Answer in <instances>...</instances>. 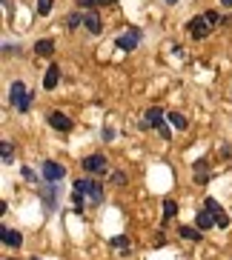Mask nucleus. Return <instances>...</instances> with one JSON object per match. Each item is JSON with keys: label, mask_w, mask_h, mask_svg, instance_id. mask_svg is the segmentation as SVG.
<instances>
[{"label": "nucleus", "mask_w": 232, "mask_h": 260, "mask_svg": "<svg viewBox=\"0 0 232 260\" xmlns=\"http://www.w3.org/2000/svg\"><path fill=\"white\" fill-rule=\"evenodd\" d=\"M181 237H186V240H201V229H192V226H181Z\"/></svg>", "instance_id": "a211bd4d"}, {"label": "nucleus", "mask_w": 232, "mask_h": 260, "mask_svg": "<svg viewBox=\"0 0 232 260\" xmlns=\"http://www.w3.org/2000/svg\"><path fill=\"white\" fill-rule=\"evenodd\" d=\"M9 103H12L17 112H26V109H29L32 94L26 92V86L20 83V80H15V83H12V89H9Z\"/></svg>", "instance_id": "7ed1b4c3"}, {"label": "nucleus", "mask_w": 232, "mask_h": 260, "mask_svg": "<svg viewBox=\"0 0 232 260\" xmlns=\"http://www.w3.org/2000/svg\"><path fill=\"white\" fill-rule=\"evenodd\" d=\"M80 23H83V15H69V20H66V26H69V29H77Z\"/></svg>", "instance_id": "5701e85b"}, {"label": "nucleus", "mask_w": 232, "mask_h": 260, "mask_svg": "<svg viewBox=\"0 0 232 260\" xmlns=\"http://www.w3.org/2000/svg\"><path fill=\"white\" fill-rule=\"evenodd\" d=\"M195 223H198V229H201V232H207V229H212V226H215V217H212V212H209V209H201V212L195 214Z\"/></svg>", "instance_id": "9b49d317"}, {"label": "nucleus", "mask_w": 232, "mask_h": 260, "mask_svg": "<svg viewBox=\"0 0 232 260\" xmlns=\"http://www.w3.org/2000/svg\"><path fill=\"white\" fill-rule=\"evenodd\" d=\"M40 172H43V177H46L49 183H57V180H63V177H66V169H63L61 163H54V160H46Z\"/></svg>", "instance_id": "0eeeda50"}, {"label": "nucleus", "mask_w": 232, "mask_h": 260, "mask_svg": "<svg viewBox=\"0 0 232 260\" xmlns=\"http://www.w3.org/2000/svg\"><path fill=\"white\" fill-rule=\"evenodd\" d=\"M0 149H3V160L12 163V143H9V140H3V143H0Z\"/></svg>", "instance_id": "4be33fe9"}, {"label": "nucleus", "mask_w": 232, "mask_h": 260, "mask_svg": "<svg viewBox=\"0 0 232 260\" xmlns=\"http://www.w3.org/2000/svg\"><path fill=\"white\" fill-rule=\"evenodd\" d=\"M215 23H221V15H218V12H207V15L192 17V20L186 23V31H189L195 40H204L209 31H212V26H215Z\"/></svg>", "instance_id": "f03ea898"}, {"label": "nucleus", "mask_w": 232, "mask_h": 260, "mask_svg": "<svg viewBox=\"0 0 232 260\" xmlns=\"http://www.w3.org/2000/svg\"><path fill=\"white\" fill-rule=\"evenodd\" d=\"M3 243L12 246V249H17V246L23 243V237H20V232H15V229H3Z\"/></svg>", "instance_id": "ddd939ff"}, {"label": "nucleus", "mask_w": 232, "mask_h": 260, "mask_svg": "<svg viewBox=\"0 0 232 260\" xmlns=\"http://www.w3.org/2000/svg\"><path fill=\"white\" fill-rule=\"evenodd\" d=\"M112 246H115V249H124V252H129V240H126V237H112Z\"/></svg>", "instance_id": "412c9836"}, {"label": "nucleus", "mask_w": 232, "mask_h": 260, "mask_svg": "<svg viewBox=\"0 0 232 260\" xmlns=\"http://www.w3.org/2000/svg\"><path fill=\"white\" fill-rule=\"evenodd\" d=\"M204 209H209V212H212V217H215V226H221V229H226V226H229V217H226V212L221 209V203H218L215 198H207Z\"/></svg>", "instance_id": "39448f33"}, {"label": "nucleus", "mask_w": 232, "mask_h": 260, "mask_svg": "<svg viewBox=\"0 0 232 260\" xmlns=\"http://www.w3.org/2000/svg\"><path fill=\"white\" fill-rule=\"evenodd\" d=\"M52 52H54V40H38L35 43V54L38 57H49Z\"/></svg>", "instance_id": "4468645a"}, {"label": "nucleus", "mask_w": 232, "mask_h": 260, "mask_svg": "<svg viewBox=\"0 0 232 260\" xmlns=\"http://www.w3.org/2000/svg\"><path fill=\"white\" fill-rule=\"evenodd\" d=\"M221 3H224L226 9H232V0H221Z\"/></svg>", "instance_id": "b1692460"}, {"label": "nucleus", "mask_w": 232, "mask_h": 260, "mask_svg": "<svg viewBox=\"0 0 232 260\" xmlns=\"http://www.w3.org/2000/svg\"><path fill=\"white\" fill-rule=\"evenodd\" d=\"M138 43H140V31L138 29H129V35H121V38H118V49H124V52H132Z\"/></svg>", "instance_id": "6e6552de"}, {"label": "nucleus", "mask_w": 232, "mask_h": 260, "mask_svg": "<svg viewBox=\"0 0 232 260\" xmlns=\"http://www.w3.org/2000/svg\"><path fill=\"white\" fill-rule=\"evenodd\" d=\"M83 169L89 172V175H106L109 163H106L103 154H89V157H83Z\"/></svg>", "instance_id": "20e7f679"}, {"label": "nucleus", "mask_w": 232, "mask_h": 260, "mask_svg": "<svg viewBox=\"0 0 232 260\" xmlns=\"http://www.w3.org/2000/svg\"><path fill=\"white\" fill-rule=\"evenodd\" d=\"M75 206L77 212H83V198H89V203L92 206H101L103 203V186L98 183V180H89V177H77L75 180Z\"/></svg>", "instance_id": "f257e3e1"}, {"label": "nucleus", "mask_w": 232, "mask_h": 260, "mask_svg": "<svg viewBox=\"0 0 232 260\" xmlns=\"http://www.w3.org/2000/svg\"><path fill=\"white\" fill-rule=\"evenodd\" d=\"M175 214H178V206L172 200H163V220H172Z\"/></svg>", "instance_id": "6ab92c4d"}, {"label": "nucleus", "mask_w": 232, "mask_h": 260, "mask_svg": "<svg viewBox=\"0 0 232 260\" xmlns=\"http://www.w3.org/2000/svg\"><path fill=\"white\" fill-rule=\"evenodd\" d=\"M57 80H61V66H49L46 69V77H43V89H49V92H52L54 86H57Z\"/></svg>", "instance_id": "f8f14e48"}, {"label": "nucleus", "mask_w": 232, "mask_h": 260, "mask_svg": "<svg viewBox=\"0 0 232 260\" xmlns=\"http://www.w3.org/2000/svg\"><path fill=\"white\" fill-rule=\"evenodd\" d=\"M49 123H52V129H57V132H69L72 129V120L66 115H61V112H52V115H49Z\"/></svg>", "instance_id": "9d476101"}, {"label": "nucleus", "mask_w": 232, "mask_h": 260, "mask_svg": "<svg viewBox=\"0 0 232 260\" xmlns=\"http://www.w3.org/2000/svg\"><path fill=\"white\" fill-rule=\"evenodd\" d=\"M83 26L89 29V35H101V15H98V9H89L83 15Z\"/></svg>", "instance_id": "1a4fd4ad"}, {"label": "nucleus", "mask_w": 232, "mask_h": 260, "mask_svg": "<svg viewBox=\"0 0 232 260\" xmlns=\"http://www.w3.org/2000/svg\"><path fill=\"white\" fill-rule=\"evenodd\" d=\"M52 3L54 0H38V15H49L52 12Z\"/></svg>", "instance_id": "aec40b11"}, {"label": "nucleus", "mask_w": 232, "mask_h": 260, "mask_svg": "<svg viewBox=\"0 0 232 260\" xmlns=\"http://www.w3.org/2000/svg\"><path fill=\"white\" fill-rule=\"evenodd\" d=\"M32 260H40V257H32Z\"/></svg>", "instance_id": "393cba45"}, {"label": "nucleus", "mask_w": 232, "mask_h": 260, "mask_svg": "<svg viewBox=\"0 0 232 260\" xmlns=\"http://www.w3.org/2000/svg\"><path fill=\"white\" fill-rule=\"evenodd\" d=\"M192 169H195V180H198V183H207V177H209V172H207V160H198Z\"/></svg>", "instance_id": "2eb2a0df"}, {"label": "nucleus", "mask_w": 232, "mask_h": 260, "mask_svg": "<svg viewBox=\"0 0 232 260\" xmlns=\"http://www.w3.org/2000/svg\"><path fill=\"white\" fill-rule=\"evenodd\" d=\"M169 123H172V126H175L178 132H184L186 126H189V123H186V117L181 115V112H169Z\"/></svg>", "instance_id": "dca6fc26"}, {"label": "nucleus", "mask_w": 232, "mask_h": 260, "mask_svg": "<svg viewBox=\"0 0 232 260\" xmlns=\"http://www.w3.org/2000/svg\"><path fill=\"white\" fill-rule=\"evenodd\" d=\"M143 126H155V129H161L163 138H169V129L163 126V112L161 109H149L147 115H143Z\"/></svg>", "instance_id": "423d86ee"}, {"label": "nucleus", "mask_w": 232, "mask_h": 260, "mask_svg": "<svg viewBox=\"0 0 232 260\" xmlns=\"http://www.w3.org/2000/svg\"><path fill=\"white\" fill-rule=\"evenodd\" d=\"M106 3H118V0H77L80 9H95V6H106Z\"/></svg>", "instance_id": "f3484780"}]
</instances>
